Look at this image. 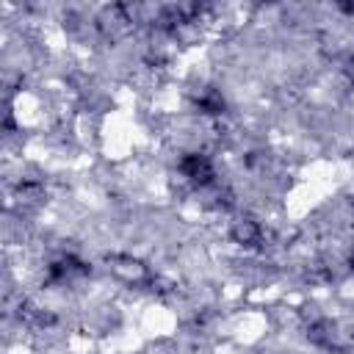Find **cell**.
<instances>
[{"label":"cell","instance_id":"6da1fadb","mask_svg":"<svg viewBox=\"0 0 354 354\" xmlns=\"http://www.w3.org/2000/svg\"><path fill=\"white\" fill-rule=\"evenodd\" d=\"M180 171H183L191 183H199V185H205V183L213 180V166H210V160H207L205 155H185V158L180 160Z\"/></svg>","mask_w":354,"mask_h":354},{"label":"cell","instance_id":"7a4b0ae2","mask_svg":"<svg viewBox=\"0 0 354 354\" xmlns=\"http://www.w3.org/2000/svg\"><path fill=\"white\" fill-rule=\"evenodd\" d=\"M232 238H235L238 243L254 246V243H260L263 232H260V227H257L254 221H241V224H235V227H232Z\"/></svg>","mask_w":354,"mask_h":354},{"label":"cell","instance_id":"3957f363","mask_svg":"<svg viewBox=\"0 0 354 354\" xmlns=\"http://www.w3.org/2000/svg\"><path fill=\"white\" fill-rule=\"evenodd\" d=\"M346 72H348V77H351V80H354V58H351V61H348V66H346Z\"/></svg>","mask_w":354,"mask_h":354}]
</instances>
